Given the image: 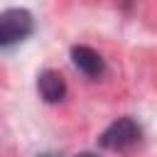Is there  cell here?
Masks as SVG:
<instances>
[{
	"mask_svg": "<svg viewBox=\"0 0 157 157\" xmlns=\"http://www.w3.org/2000/svg\"><path fill=\"white\" fill-rule=\"evenodd\" d=\"M71 61H74V66H76L81 74H86L88 78H101V76L105 74V61H103V56H101L96 49L86 47V44L71 47Z\"/></svg>",
	"mask_w": 157,
	"mask_h": 157,
	"instance_id": "obj_3",
	"label": "cell"
},
{
	"mask_svg": "<svg viewBox=\"0 0 157 157\" xmlns=\"http://www.w3.org/2000/svg\"><path fill=\"white\" fill-rule=\"evenodd\" d=\"M37 91L47 103H61L66 98V81L59 71L54 69H44L37 76Z\"/></svg>",
	"mask_w": 157,
	"mask_h": 157,
	"instance_id": "obj_4",
	"label": "cell"
},
{
	"mask_svg": "<svg viewBox=\"0 0 157 157\" xmlns=\"http://www.w3.org/2000/svg\"><path fill=\"white\" fill-rule=\"evenodd\" d=\"M76 157H98V155H93V152H78Z\"/></svg>",
	"mask_w": 157,
	"mask_h": 157,
	"instance_id": "obj_5",
	"label": "cell"
},
{
	"mask_svg": "<svg viewBox=\"0 0 157 157\" xmlns=\"http://www.w3.org/2000/svg\"><path fill=\"white\" fill-rule=\"evenodd\" d=\"M140 137H142V128L137 125V120H132V118H118L115 123H110L105 130H103V135H101V147H105V150H113V152H125V150H130V147H135L137 142H140Z\"/></svg>",
	"mask_w": 157,
	"mask_h": 157,
	"instance_id": "obj_2",
	"label": "cell"
},
{
	"mask_svg": "<svg viewBox=\"0 0 157 157\" xmlns=\"http://www.w3.org/2000/svg\"><path fill=\"white\" fill-rule=\"evenodd\" d=\"M34 29V20L25 7H10L0 12V49L27 39Z\"/></svg>",
	"mask_w": 157,
	"mask_h": 157,
	"instance_id": "obj_1",
	"label": "cell"
}]
</instances>
